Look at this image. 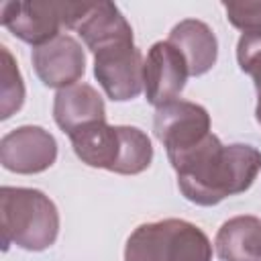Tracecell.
I'll return each instance as SVG.
<instances>
[{"mask_svg":"<svg viewBox=\"0 0 261 261\" xmlns=\"http://www.w3.org/2000/svg\"><path fill=\"white\" fill-rule=\"evenodd\" d=\"M92 2H2L0 22L24 43L41 47L55 39L61 27L77 29Z\"/></svg>","mask_w":261,"mask_h":261,"instance_id":"5b68a950","label":"cell"},{"mask_svg":"<svg viewBox=\"0 0 261 261\" xmlns=\"http://www.w3.org/2000/svg\"><path fill=\"white\" fill-rule=\"evenodd\" d=\"M212 245L202 228L179 218L141 224L124 247V261H210Z\"/></svg>","mask_w":261,"mask_h":261,"instance_id":"277c9868","label":"cell"},{"mask_svg":"<svg viewBox=\"0 0 261 261\" xmlns=\"http://www.w3.org/2000/svg\"><path fill=\"white\" fill-rule=\"evenodd\" d=\"M237 59L245 73L255 82V88L261 90V31L243 33L237 45Z\"/></svg>","mask_w":261,"mask_h":261,"instance_id":"2e32d148","label":"cell"},{"mask_svg":"<svg viewBox=\"0 0 261 261\" xmlns=\"http://www.w3.org/2000/svg\"><path fill=\"white\" fill-rule=\"evenodd\" d=\"M53 118L63 133L71 135L86 124L106 120V110L100 94L90 84H73L57 92Z\"/></svg>","mask_w":261,"mask_h":261,"instance_id":"8fae6325","label":"cell"},{"mask_svg":"<svg viewBox=\"0 0 261 261\" xmlns=\"http://www.w3.org/2000/svg\"><path fill=\"white\" fill-rule=\"evenodd\" d=\"M179 192L198 206H214L251 188L261 171V153L243 143L222 145L206 135L198 145L169 157Z\"/></svg>","mask_w":261,"mask_h":261,"instance_id":"6da1fadb","label":"cell"},{"mask_svg":"<svg viewBox=\"0 0 261 261\" xmlns=\"http://www.w3.org/2000/svg\"><path fill=\"white\" fill-rule=\"evenodd\" d=\"M143 55L133 41H118L94 53V73L108 98L133 100L143 92Z\"/></svg>","mask_w":261,"mask_h":261,"instance_id":"8992f818","label":"cell"},{"mask_svg":"<svg viewBox=\"0 0 261 261\" xmlns=\"http://www.w3.org/2000/svg\"><path fill=\"white\" fill-rule=\"evenodd\" d=\"M186 59L190 75H204L212 69L218 55V43L212 29L196 18L177 22L167 39Z\"/></svg>","mask_w":261,"mask_h":261,"instance_id":"7c38bea8","label":"cell"},{"mask_svg":"<svg viewBox=\"0 0 261 261\" xmlns=\"http://www.w3.org/2000/svg\"><path fill=\"white\" fill-rule=\"evenodd\" d=\"M33 67L39 80L49 88L73 86L86 69V57L82 45L69 35H57L49 43L35 47Z\"/></svg>","mask_w":261,"mask_h":261,"instance_id":"30bf717a","label":"cell"},{"mask_svg":"<svg viewBox=\"0 0 261 261\" xmlns=\"http://www.w3.org/2000/svg\"><path fill=\"white\" fill-rule=\"evenodd\" d=\"M0 228L2 245H16L27 251H45L59 232L55 204L39 190L8 188L0 190Z\"/></svg>","mask_w":261,"mask_h":261,"instance_id":"3957f363","label":"cell"},{"mask_svg":"<svg viewBox=\"0 0 261 261\" xmlns=\"http://www.w3.org/2000/svg\"><path fill=\"white\" fill-rule=\"evenodd\" d=\"M75 31L92 53L118 41H133L130 24L112 2H92Z\"/></svg>","mask_w":261,"mask_h":261,"instance_id":"4fadbf2b","label":"cell"},{"mask_svg":"<svg viewBox=\"0 0 261 261\" xmlns=\"http://www.w3.org/2000/svg\"><path fill=\"white\" fill-rule=\"evenodd\" d=\"M57 143L41 126H18L0 141V163L14 173H39L55 163Z\"/></svg>","mask_w":261,"mask_h":261,"instance_id":"9c48e42d","label":"cell"},{"mask_svg":"<svg viewBox=\"0 0 261 261\" xmlns=\"http://www.w3.org/2000/svg\"><path fill=\"white\" fill-rule=\"evenodd\" d=\"M222 261H261V218L234 216L226 220L214 239Z\"/></svg>","mask_w":261,"mask_h":261,"instance_id":"5bb4252c","label":"cell"},{"mask_svg":"<svg viewBox=\"0 0 261 261\" xmlns=\"http://www.w3.org/2000/svg\"><path fill=\"white\" fill-rule=\"evenodd\" d=\"M75 155L90 167L137 175L151 165L153 147L137 126H110L106 120L86 124L69 135Z\"/></svg>","mask_w":261,"mask_h":261,"instance_id":"7a4b0ae2","label":"cell"},{"mask_svg":"<svg viewBox=\"0 0 261 261\" xmlns=\"http://www.w3.org/2000/svg\"><path fill=\"white\" fill-rule=\"evenodd\" d=\"M153 130L167 149V157H173L192 149L206 135H210V116L200 104L173 100L157 108Z\"/></svg>","mask_w":261,"mask_h":261,"instance_id":"52a82bcc","label":"cell"},{"mask_svg":"<svg viewBox=\"0 0 261 261\" xmlns=\"http://www.w3.org/2000/svg\"><path fill=\"white\" fill-rule=\"evenodd\" d=\"M255 118L261 124V90H257V108H255Z\"/></svg>","mask_w":261,"mask_h":261,"instance_id":"ac0fdd59","label":"cell"},{"mask_svg":"<svg viewBox=\"0 0 261 261\" xmlns=\"http://www.w3.org/2000/svg\"><path fill=\"white\" fill-rule=\"evenodd\" d=\"M2 63H0V118H10L16 110H20L24 102V84L20 71L16 67L14 57L2 45L0 47Z\"/></svg>","mask_w":261,"mask_h":261,"instance_id":"9a60e30c","label":"cell"},{"mask_svg":"<svg viewBox=\"0 0 261 261\" xmlns=\"http://www.w3.org/2000/svg\"><path fill=\"white\" fill-rule=\"evenodd\" d=\"M226 18L232 27L243 33H259L261 31V2H224Z\"/></svg>","mask_w":261,"mask_h":261,"instance_id":"e0dca14e","label":"cell"},{"mask_svg":"<svg viewBox=\"0 0 261 261\" xmlns=\"http://www.w3.org/2000/svg\"><path fill=\"white\" fill-rule=\"evenodd\" d=\"M188 75L190 71L184 55L169 41L155 43L149 49L143 67V90L147 102L159 108L177 100Z\"/></svg>","mask_w":261,"mask_h":261,"instance_id":"ba28073f","label":"cell"}]
</instances>
